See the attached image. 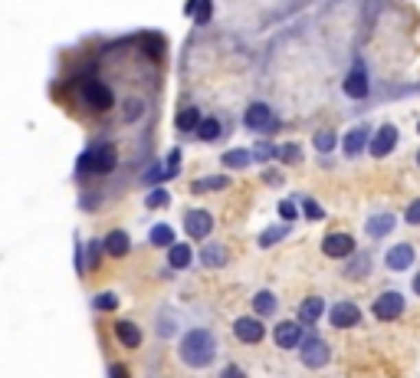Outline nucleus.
<instances>
[{
	"mask_svg": "<svg viewBox=\"0 0 420 378\" xmlns=\"http://www.w3.org/2000/svg\"><path fill=\"white\" fill-rule=\"evenodd\" d=\"M82 99H86L92 109L112 106V92H108V86H102V82H86V86H82Z\"/></svg>",
	"mask_w": 420,
	"mask_h": 378,
	"instance_id": "9d476101",
	"label": "nucleus"
},
{
	"mask_svg": "<svg viewBox=\"0 0 420 378\" xmlns=\"http://www.w3.org/2000/svg\"><path fill=\"white\" fill-rule=\"evenodd\" d=\"M345 92L351 96V99H364V96H368V73H364V66H361V63H355V69L348 73Z\"/></svg>",
	"mask_w": 420,
	"mask_h": 378,
	"instance_id": "f8f14e48",
	"label": "nucleus"
},
{
	"mask_svg": "<svg viewBox=\"0 0 420 378\" xmlns=\"http://www.w3.org/2000/svg\"><path fill=\"white\" fill-rule=\"evenodd\" d=\"M417 162H420V155H417Z\"/></svg>",
	"mask_w": 420,
	"mask_h": 378,
	"instance_id": "37998d69",
	"label": "nucleus"
},
{
	"mask_svg": "<svg viewBox=\"0 0 420 378\" xmlns=\"http://www.w3.org/2000/svg\"><path fill=\"white\" fill-rule=\"evenodd\" d=\"M407 224H420V201H414L407 208Z\"/></svg>",
	"mask_w": 420,
	"mask_h": 378,
	"instance_id": "c9c22d12",
	"label": "nucleus"
},
{
	"mask_svg": "<svg viewBox=\"0 0 420 378\" xmlns=\"http://www.w3.org/2000/svg\"><path fill=\"white\" fill-rule=\"evenodd\" d=\"M315 148H318V151H331V148H335V135H331V132H318V135H315Z\"/></svg>",
	"mask_w": 420,
	"mask_h": 378,
	"instance_id": "c85d7f7f",
	"label": "nucleus"
},
{
	"mask_svg": "<svg viewBox=\"0 0 420 378\" xmlns=\"http://www.w3.org/2000/svg\"><path fill=\"white\" fill-rule=\"evenodd\" d=\"M322 250L335 260H345V257L355 254V241H351L348 234H329V237L322 241Z\"/></svg>",
	"mask_w": 420,
	"mask_h": 378,
	"instance_id": "39448f33",
	"label": "nucleus"
},
{
	"mask_svg": "<svg viewBox=\"0 0 420 378\" xmlns=\"http://www.w3.org/2000/svg\"><path fill=\"white\" fill-rule=\"evenodd\" d=\"M272 115H270V109L263 106V102H253V106L246 109V115H243V122L250 125V129H270L272 125Z\"/></svg>",
	"mask_w": 420,
	"mask_h": 378,
	"instance_id": "2eb2a0df",
	"label": "nucleus"
},
{
	"mask_svg": "<svg viewBox=\"0 0 420 378\" xmlns=\"http://www.w3.org/2000/svg\"><path fill=\"white\" fill-rule=\"evenodd\" d=\"M119 306V296L115 293H102V296H95V309H115Z\"/></svg>",
	"mask_w": 420,
	"mask_h": 378,
	"instance_id": "c756f323",
	"label": "nucleus"
},
{
	"mask_svg": "<svg viewBox=\"0 0 420 378\" xmlns=\"http://www.w3.org/2000/svg\"><path fill=\"white\" fill-rule=\"evenodd\" d=\"M197 135L204 138V142H213V138L220 135V122H217V119H204V122H200V129H197Z\"/></svg>",
	"mask_w": 420,
	"mask_h": 378,
	"instance_id": "393cba45",
	"label": "nucleus"
},
{
	"mask_svg": "<svg viewBox=\"0 0 420 378\" xmlns=\"http://www.w3.org/2000/svg\"><path fill=\"white\" fill-rule=\"evenodd\" d=\"M233 333H237V339H240V342H250V346H253V342H259V339H263V333H266V329H263V322H259V319H237V322H233Z\"/></svg>",
	"mask_w": 420,
	"mask_h": 378,
	"instance_id": "6e6552de",
	"label": "nucleus"
},
{
	"mask_svg": "<svg viewBox=\"0 0 420 378\" xmlns=\"http://www.w3.org/2000/svg\"><path fill=\"white\" fill-rule=\"evenodd\" d=\"M184 227H187V234L191 237H207L210 227H213V217H210L207 211H187V217H184Z\"/></svg>",
	"mask_w": 420,
	"mask_h": 378,
	"instance_id": "1a4fd4ad",
	"label": "nucleus"
},
{
	"mask_svg": "<svg viewBox=\"0 0 420 378\" xmlns=\"http://www.w3.org/2000/svg\"><path fill=\"white\" fill-rule=\"evenodd\" d=\"M191 260H194V250H191L187 243H174V247H171V254H167V263H171L174 270L191 267Z\"/></svg>",
	"mask_w": 420,
	"mask_h": 378,
	"instance_id": "a211bd4d",
	"label": "nucleus"
},
{
	"mask_svg": "<svg viewBox=\"0 0 420 378\" xmlns=\"http://www.w3.org/2000/svg\"><path fill=\"white\" fill-rule=\"evenodd\" d=\"M191 14L204 23V20H210V14H213V3H210V0H191Z\"/></svg>",
	"mask_w": 420,
	"mask_h": 378,
	"instance_id": "bb28decb",
	"label": "nucleus"
},
{
	"mask_svg": "<svg viewBox=\"0 0 420 378\" xmlns=\"http://www.w3.org/2000/svg\"><path fill=\"white\" fill-rule=\"evenodd\" d=\"M331 326H338V329H348V326H358L361 322V313L355 302H338V306H331Z\"/></svg>",
	"mask_w": 420,
	"mask_h": 378,
	"instance_id": "423d86ee",
	"label": "nucleus"
},
{
	"mask_svg": "<svg viewBox=\"0 0 420 378\" xmlns=\"http://www.w3.org/2000/svg\"><path fill=\"white\" fill-rule=\"evenodd\" d=\"M322 313H325V302L318 300V296H309V300L299 306V322H305V326H315V322L322 319Z\"/></svg>",
	"mask_w": 420,
	"mask_h": 378,
	"instance_id": "4468645a",
	"label": "nucleus"
},
{
	"mask_svg": "<svg viewBox=\"0 0 420 378\" xmlns=\"http://www.w3.org/2000/svg\"><path fill=\"white\" fill-rule=\"evenodd\" d=\"M200 260H204V267H224V263H226V250L220 247V243H210V247H204V250H200Z\"/></svg>",
	"mask_w": 420,
	"mask_h": 378,
	"instance_id": "412c9836",
	"label": "nucleus"
},
{
	"mask_svg": "<svg viewBox=\"0 0 420 378\" xmlns=\"http://www.w3.org/2000/svg\"><path fill=\"white\" fill-rule=\"evenodd\" d=\"M224 165L226 168H243V165H250V155H246V151H226Z\"/></svg>",
	"mask_w": 420,
	"mask_h": 378,
	"instance_id": "cd10ccee",
	"label": "nucleus"
},
{
	"mask_svg": "<svg viewBox=\"0 0 420 378\" xmlns=\"http://www.w3.org/2000/svg\"><path fill=\"white\" fill-rule=\"evenodd\" d=\"M364 270H371V257H361L348 273H351V276H358V273H364Z\"/></svg>",
	"mask_w": 420,
	"mask_h": 378,
	"instance_id": "4c0bfd02",
	"label": "nucleus"
},
{
	"mask_svg": "<svg viewBox=\"0 0 420 378\" xmlns=\"http://www.w3.org/2000/svg\"><path fill=\"white\" fill-rule=\"evenodd\" d=\"M178 129L180 132H191V129H200V115H197V109H184L178 115Z\"/></svg>",
	"mask_w": 420,
	"mask_h": 378,
	"instance_id": "b1692460",
	"label": "nucleus"
},
{
	"mask_svg": "<svg viewBox=\"0 0 420 378\" xmlns=\"http://www.w3.org/2000/svg\"><path fill=\"white\" fill-rule=\"evenodd\" d=\"M285 234H289V224H285V227H270V230H266V234L259 237V247H272V243L283 241Z\"/></svg>",
	"mask_w": 420,
	"mask_h": 378,
	"instance_id": "a878e982",
	"label": "nucleus"
},
{
	"mask_svg": "<svg viewBox=\"0 0 420 378\" xmlns=\"http://www.w3.org/2000/svg\"><path fill=\"white\" fill-rule=\"evenodd\" d=\"M180 362L191 365V368H207L217 355V339L207 329H191V333L180 339Z\"/></svg>",
	"mask_w": 420,
	"mask_h": 378,
	"instance_id": "f257e3e1",
	"label": "nucleus"
},
{
	"mask_svg": "<svg viewBox=\"0 0 420 378\" xmlns=\"http://www.w3.org/2000/svg\"><path fill=\"white\" fill-rule=\"evenodd\" d=\"M178 162H180V151H171V158H167V178L178 175Z\"/></svg>",
	"mask_w": 420,
	"mask_h": 378,
	"instance_id": "e433bc0d",
	"label": "nucleus"
},
{
	"mask_svg": "<svg viewBox=\"0 0 420 378\" xmlns=\"http://www.w3.org/2000/svg\"><path fill=\"white\" fill-rule=\"evenodd\" d=\"M220 378H243V372L237 368V365H226L224 372H220Z\"/></svg>",
	"mask_w": 420,
	"mask_h": 378,
	"instance_id": "58836bf2",
	"label": "nucleus"
},
{
	"mask_svg": "<svg viewBox=\"0 0 420 378\" xmlns=\"http://www.w3.org/2000/svg\"><path fill=\"white\" fill-rule=\"evenodd\" d=\"M394 224H397L394 214H375V217H368V234L371 237H388L394 230Z\"/></svg>",
	"mask_w": 420,
	"mask_h": 378,
	"instance_id": "dca6fc26",
	"label": "nucleus"
},
{
	"mask_svg": "<svg viewBox=\"0 0 420 378\" xmlns=\"http://www.w3.org/2000/svg\"><path fill=\"white\" fill-rule=\"evenodd\" d=\"M226 178H213V181H197L194 184V191H207V188H224Z\"/></svg>",
	"mask_w": 420,
	"mask_h": 378,
	"instance_id": "f704fd0d",
	"label": "nucleus"
},
{
	"mask_svg": "<svg viewBox=\"0 0 420 378\" xmlns=\"http://www.w3.org/2000/svg\"><path fill=\"white\" fill-rule=\"evenodd\" d=\"M414 293L420 296V273H417V280H414Z\"/></svg>",
	"mask_w": 420,
	"mask_h": 378,
	"instance_id": "79ce46f5",
	"label": "nucleus"
},
{
	"mask_svg": "<svg viewBox=\"0 0 420 378\" xmlns=\"http://www.w3.org/2000/svg\"><path fill=\"white\" fill-rule=\"evenodd\" d=\"M270 155H272L270 145H259V148H256V158H259V162H263V158H270Z\"/></svg>",
	"mask_w": 420,
	"mask_h": 378,
	"instance_id": "ea45409f",
	"label": "nucleus"
},
{
	"mask_svg": "<svg viewBox=\"0 0 420 378\" xmlns=\"http://www.w3.org/2000/svg\"><path fill=\"white\" fill-rule=\"evenodd\" d=\"M115 168V148H108V145H95V148H89L82 158H79V165H75V171L79 175H105V171H112Z\"/></svg>",
	"mask_w": 420,
	"mask_h": 378,
	"instance_id": "f03ea898",
	"label": "nucleus"
},
{
	"mask_svg": "<svg viewBox=\"0 0 420 378\" xmlns=\"http://www.w3.org/2000/svg\"><path fill=\"white\" fill-rule=\"evenodd\" d=\"M279 217L292 224V221H296V204H292V201H283V204H279Z\"/></svg>",
	"mask_w": 420,
	"mask_h": 378,
	"instance_id": "7c9ffc66",
	"label": "nucleus"
},
{
	"mask_svg": "<svg viewBox=\"0 0 420 378\" xmlns=\"http://www.w3.org/2000/svg\"><path fill=\"white\" fill-rule=\"evenodd\" d=\"M151 243H158V247H174V230L167 224H158L151 230Z\"/></svg>",
	"mask_w": 420,
	"mask_h": 378,
	"instance_id": "5701e85b",
	"label": "nucleus"
},
{
	"mask_svg": "<svg viewBox=\"0 0 420 378\" xmlns=\"http://www.w3.org/2000/svg\"><path fill=\"white\" fill-rule=\"evenodd\" d=\"M329 346L318 339V335H312V339H305L302 342V362L309 365V368H322V365L329 362Z\"/></svg>",
	"mask_w": 420,
	"mask_h": 378,
	"instance_id": "20e7f679",
	"label": "nucleus"
},
{
	"mask_svg": "<svg viewBox=\"0 0 420 378\" xmlns=\"http://www.w3.org/2000/svg\"><path fill=\"white\" fill-rule=\"evenodd\" d=\"M167 204V191H151L148 194V208H165Z\"/></svg>",
	"mask_w": 420,
	"mask_h": 378,
	"instance_id": "2f4dec72",
	"label": "nucleus"
},
{
	"mask_svg": "<svg viewBox=\"0 0 420 378\" xmlns=\"http://www.w3.org/2000/svg\"><path fill=\"white\" fill-rule=\"evenodd\" d=\"M105 254L125 257V254H128V234H125V230H112V234L105 237Z\"/></svg>",
	"mask_w": 420,
	"mask_h": 378,
	"instance_id": "f3484780",
	"label": "nucleus"
},
{
	"mask_svg": "<svg viewBox=\"0 0 420 378\" xmlns=\"http://www.w3.org/2000/svg\"><path fill=\"white\" fill-rule=\"evenodd\" d=\"M253 309L259 313V316H272V313H276V296H272V293H266V289H263V293H256V296H253Z\"/></svg>",
	"mask_w": 420,
	"mask_h": 378,
	"instance_id": "4be33fe9",
	"label": "nucleus"
},
{
	"mask_svg": "<svg viewBox=\"0 0 420 378\" xmlns=\"http://www.w3.org/2000/svg\"><path fill=\"white\" fill-rule=\"evenodd\" d=\"M368 145V129H351L345 135V151L348 155H361Z\"/></svg>",
	"mask_w": 420,
	"mask_h": 378,
	"instance_id": "aec40b11",
	"label": "nucleus"
},
{
	"mask_svg": "<svg viewBox=\"0 0 420 378\" xmlns=\"http://www.w3.org/2000/svg\"><path fill=\"white\" fill-rule=\"evenodd\" d=\"M394 145H397V129H394V125H381V132H377L375 142H371V151H375L377 158H384V155L394 151Z\"/></svg>",
	"mask_w": 420,
	"mask_h": 378,
	"instance_id": "ddd939ff",
	"label": "nucleus"
},
{
	"mask_svg": "<svg viewBox=\"0 0 420 378\" xmlns=\"http://www.w3.org/2000/svg\"><path fill=\"white\" fill-rule=\"evenodd\" d=\"M375 316L377 319H384V322H390V319H397L401 313H404V296L401 293H381L375 300Z\"/></svg>",
	"mask_w": 420,
	"mask_h": 378,
	"instance_id": "7ed1b4c3",
	"label": "nucleus"
},
{
	"mask_svg": "<svg viewBox=\"0 0 420 378\" xmlns=\"http://www.w3.org/2000/svg\"><path fill=\"white\" fill-rule=\"evenodd\" d=\"M108 378H128V375H125V368H121V365H112V372H108Z\"/></svg>",
	"mask_w": 420,
	"mask_h": 378,
	"instance_id": "a19ab883",
	"label": "nucleus"
},
{
	"mask_svg": "<svg viewBox=\"0 0 420 378\" xmlns=\"http://www.w3.org/2000/svg\"><path fill=\"white\" fill-rule=\"evenodd\" d=\"M115 333H119V342L128 348H135L138 342H141V329H138L135 322H119L115 326Z\"/></svg>",
	"mask_w": 420,
	"mask_h": 378,
	"instance_id": "6ab92c4d",
	"label": "nucleus"
},
{
	"mask_svg": "<svg viewBox=\"0 0 420 378\" xmlns=\"http://www.w3.org/2000/svg\"><path fill=\"white\" fill-rule=\"evenodd\" d=\"M302 211H305V217H309V221H318V217H322V208H318L315 201H305V204H302Z\"/></svg>",
	"mask_w": 420,
	"mask_h": 378,
	"instance_id": "72a5a7b5",
	"label": "nucleus"
},
{
	"mask_svg": "<svg viewBox=\"0 0 420 378\" xmlns=\"http://www.w3.org/2000/svg\"><path fill=\"white\" fill-rule=\"evenodd\" d=\"M279 158H283V162H296V158H299V145H283V148H279Z\"/></svg>",
	"mask_w": 420,
	"mask_h": 378,
	"instance_id": "473e14b6",
	"label": "nucleus"
},
{
	"mask_svg": "<svg viewBox=\"0 0 420 378\" xmlns=\"http://www.w3.org/2000/svg\"><path fill=\"white\" fill-rule=\"evenodd\" d=\"M384 263H388L390 270H407V267L414 263V247H410V243H397V247H390L388 254H384Z\"/></svg>",
	"mask_w": 420,
	"mask_h": 378,
	"instance_id": "9b49d317",
	"label": "nucleus"
},
{
	"mask_svg": "<svg viewBox=\"0 0 420 378\" xmlns=\"http://www.w3.org/2000/svg\"><path fill=\"white\" fill-rule=\"evenodd\" d=\"M272 339H276V346H279V348H296L302 342V326H299V322H289V319H285V322H279V326H276Z\"/></svg>",
	"mask_w": 420,
	"mask_h": 378,
	"instance_id": "0eeeda50",
	"label": "nucleus"
}]
</instances>
